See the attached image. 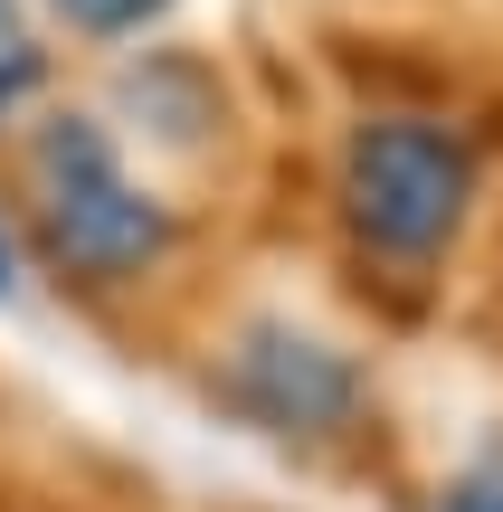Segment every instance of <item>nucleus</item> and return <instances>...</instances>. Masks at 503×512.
<instances>
[{
    "mask_svg": "<svg viewBox=\"0 0 503 512\" xmlns=\"http://www.w3.org/2000/svg\"><path fill=\"white\" fill-rule=\"evenodd\" d=\"M19 209L29 247L67 285H133L171 256V209L133 181L124 143L76 105H48L19 133Z\"/></svg>",
    "mask_w": 503,
    "mask_h": 512,
    "instance_id": "1",
    "label": "nucleus"
},
{
    "mask_svg": "<svg viewBox=\"0 0 503 512\" xmlns=\"http://www.w3.org/2000/svg\"><path fill=\"white\" fill-rule=\"evenodd\" d=\"M475 200V143L428 114H371L342 143V219L371 256L390 266H428L466 228Z\"/></svg>",
    "mask_w": 503,
    "mask_h": 512,
    "instance_id": "2",
    "label": "nucleus"
},
{
    "mask_svg": "<svg viewBox=\"0 0 503 512\" xmlns=\"http://www.w3.org/2000/svg\"><path fill=\"white\" fill-rule=\"evenodd\" d=\"M209 389H219L228 418H247L257 437L276 446H333L361 427V361L342 342H323V332L285 323V313H266V323H247L238 342L219 351V370H209Z\"/></svg>",
    "mask_w": 503,
    "mask_h": 512,
    "instance_id": "3",
    "label": "nucleus"
},
{
    "mask_svg": "<svg viewBox=\"0 0 503 512\" xmlns=\"http://www.w3.org/2000/svg\"><path fill=\"white\" fill-rule=\"evenodd\" d=\"M57 19H67L76 38H143L152 19L171 10V0H48Z\"/></svg>",
    "mask_w": 503,
    "mask_h": 512,
    "instance_id": "4",
    "label": "nucleus"
},
{
    "mask_svg": "<svg viewBox=\"0 0 503 512\" xmlns=\"http://www.w3.org/2000/svg\"><path fill=\"white\" fill-rule=\"evenodd\" d=\"M447 512H503V456L466 465V475L447 484Z\"/></svg>",
    "mask_w": 503,
    "mask_h": 512,
    "instance_id": "5",
    "label": "nucleus"
},
{
    "mask_svg": "<svg viewBox=\"0 0 503 512\" xmlns=\"http://www.w3.org/2000/svg\"><path fill=\"white\" fill-rule=\"evenodd\" d=\"M10 48H29V29H19V0H0V57Z\"/></svg>",
    "mask_w": 503,
    "mask_h": 512,
    "instance_id": "6",
    "label": "nucleus"
},
{
    "mask_svg": "<svg viewBox=\"0 0 503 512\" xmlns=\"http://www.w3.org/2000/svg\"><path fill=\"white\" fill-rule=\"evenodd\" d=\"M0 294H19V256H10V228H0Z\"/></svg>",
    "mask_w": 503,
    "mask_h": 512,
    "instance_id": "7",
    "label": "nucleus"
}]
</instances>
